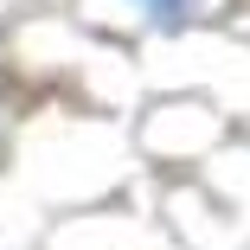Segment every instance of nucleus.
Wrapping results in <instances>:
<instances>
[{
	"label": "nucleus",
	"instance_id": "1",
	"mask_svg": "<svg viewBox=\"0 0 250 250\" xmlns=\"http://www.w3.org/2000/svg\"><path fill=\"white\" fill-rule=\"evenodd\" d=\"M141 7H147V13H161V20H173V13L186 7V0H141Z\"/></svg>",
	"mask_w": 250,
	"mask_h": 250
}]
</instances>
